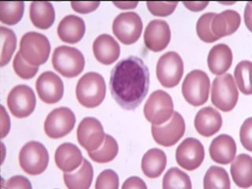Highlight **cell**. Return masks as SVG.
<instances>
[{"instance_id": "cb8c5ba5", "label": "cell", "mask_w": 252, "mask_h": 189, "mask_svg": "<svg viewBox=\"0 0 252 189\" xmlns=\"http://www.w3.org/2000/svg\"><path fill=\"white\" fill-rule=\"evenodd\" d=\"M232 58L230 47L224 43L217 44L209 52L207 57L209 69L214 74L222 75L232 65Z\"/></svg>"}, {"instance_id": "3957f363", "label": "cell", "mask_w": 252, "mask_h": 189, "mask_svg": "<svg viewBox=\"0 0 252 189\" xmlns=\"http://www.w3.org/2000/svg\"><path fill=\"white\" fill-rule=\"evenodd\" d=\"M19 52L29 64L39 66L47 61L51 52V44L45 35L30 32L22 36Z\"/></svg>"}, {"instance_id": "74e56055", "label": "cell", "mask_w": 252, "mask_h": 189, "mask_svg": "<svg viewBox=\"0 0 252 189\" xmlns=\"http://www.w3.org/2000/svg\"><path fill=\"white\" fill-rule=\"evenodd\" d=\"M178 2H148V10L152 14L158 17H166L173 14L175 10Z\"/></svg>"}, {"instance_id": "ffe728a7", "label": "cell", "mask_w": 252, "mask_h": 189, "mask_svg": "<svg viewBox=\"0 0 252 189\" xmlns=\"http://www.w3.org/2000/svg\"><path fill=\"white\" fill-rule=\"evenodd\" d=\"M209 152L211 159L216 163L228 165L236 156V142L232 136L222 134L212 140Z\"/></svg>"}, {"instance_id": "484cf974", "label": "cell", "mask_w": 252, "mask_h": 189, "mask_svg": "<svg viewBox=\"0 0 252 189\" xmlns=\"http://www.w3.org/2000/svg\"><path fill=\"white\" fill-rule=\"evenodd\" d=\"M232 180L238 187L250 188L252 185V157L246 154L239 155L230 167Z\"/></svg>"}, {"instance_id": "4fadbf2b", "label": "cell", "mask_w": 252, "mask_h": 189, "mask_svg": "<svg viewBox=\"0 0 252 189\" xmlns=\"http://www.w3.org/2000/svg\"><path fill=\"white\" fill-rule=\"evenodd\" d=\"M35 93L27 85H17L8 94V107L16 118H24L31 115L35 110Z\"/></svg>"}, {"instance_id": "44dd1931", "label": "cell", "mask_w": 252, "mask_h": 189, "mask_svg": "<svg viewBox=\"0 0 252 189\" xmlns=\"http://www.w3.org/2000/svg\"><path fill=\"white\" fill-rule=\"evenodd\" d=\"M83 160L84 158L81 150L71 143H64L55 151V163L65 173L73 172L81 166Z\"/></svg>"}, {"instance_id": "8992f818", "label": "cell", "mask_w": 252, "mask_h": 189, "mask_svg": "<svg viewBox=\"0 0 252 189\" xmlns=\"http://www.w3.org/2000/svg\"><path fill=\"white\" fill-rule=\"evenodd\" d=\"M211 82L207 73L199 69L188 73L182 85V94L189 104L199 106L208 100Z\"/></svg>"}, {"instance_id": "f35d334b", "label": "cell", "mask_w": 252, "mask_h": 189, "mask_svg": "<svg viewBox=\"0 0 252 189\" xmlns=\"http://www.w3.org/2000/svg\"><path fill=\"white\" fill-rule=\"evenodd\" d=\"M252 118H248L244 121L240 131V137L241 144L248 152H252Z\"/></svg>"}, {"instance_id": "7a4b0ae2", "label": "cell", "mask_w": 252, "mask_h": 189, "mask_svg": "<svg viewBox=\"0 0 252 189\" xmlns=\"http://www.w3.org/2000/svg\"><path fill=\"white\" fill-rule=\"evenodd\" d=\"M106 83L99 73H85L77 82L76 94L80 104L87 108H94L102 103L106 96Z\"/></svg>"}, {"instance_id": "836d02e7", "label": "cell", "mask_w": 252, "mask_h": 189, "mask_svg": "<svg viewBox=\"0 0 252 189\" xmlns=\"http://www.w3.org/2000/svg\"><path fill=\"white\" fill-rule=\"evenodd\" d=\"M251 71H252V63L247 60L238 63L234 71L236 84L238 85L240 92L247 95H250L252 93Z\"/></svg>"}, {"instance_id": "9a60e30c", "label": "cell", "mask_w": 252, "mask_h": 189, "mask_svg": "<svg viewBox=\"0 0 252 189\" xmlns=\"http://www.w3.org/2000/svg\"><path fill=\"white\" fill-rule=\"evenodd\" d=\"M77 140L87 152L98 149L105 139V132L101 122L96 118L87 117L79 124Z\"/></svg>"}, {"instance_id": "4dcf8cb0", "label": "cell", "mask_w": 252, "mask_h": 189, "mask_svg": "<svg viewBox=\"0 0 252 189\" xmlns=\"http://www.w3.org/2000/svg\"><path fill=\"white\" fill-rule=\"evenodd\" d=\"M23 2H2L0 3V21L7 26H14L23 17Z\"/></svg>"}, {"instance_id": "e575fe53", "label": "cell", "mask_w": 252, "mask_h": 189, "mask_svg": "<svg viewBox=\"0 0 252 189\" xmlns=\"http://www.w3.org/2000/svg\"><path fill=\"white\" fill-rule=\"evenodd\" d=\"M215 15V13H207L201 16L197 22V35L205 43H214L219 39L211 31V22Z\"/></svg>"}, {"instance_id": "60d3db41", "label": "cell", "mask_w": 252, "mask_h": 189, "mask_svg": "<svg viewBox=\"0 0 252 189\" xmlns=\"http://www.w3.org/2000/svg\"><path fill=\"white\" fill-rule=\"evenodd\" d=\"M99 2H72L71 6L79 14H89L94 11L99 6Z\"/></svg>"}, {"instance_id": "83f0119b", "label": "cell", "mask_w": 252, "mask_h": 189, "mask_svg": "<svg viewBox=\"0 0 252 189\" xmlns=\"http://www.w3.org/2000/svg\"><path fill=\"white\" fill-rule=\"evenodd\" d=\"M93 180V165L86 159L83 160V163L77 171L64 173V181L69 189H89Z\"/></svg>"}, {"instance_id": "52a82bcc", "label": "cell", "mask_w": 252, "mask_h": 189, "mask_svg": "<svg viewBox=\"0 0 252 189\" xmlns=\"http://www.w3.org/2000/svg\"><path fill=\"white\" fill-rule=\"evenodd\" d=\"M49 155L44 145L37 141L28 142L19 153L20 166L25 173L36 176L45 171Z\"/></svg>"}, {"instance_id": "30bf717a", "label": "cell", "mask_w": 252, "mask_h": 189, "mask_svg": "<svg viewBox=\"0 0 252 189\" xmlns=\"http://www.w3.org/2000/svg\"><path fill=\"white\" fill-rule=\"evenodd\" d=\"M113 33L120 42L131 45L140 39L143 30L141 18L135 12H125L118 14L112 26Z\"/></svg>"}, {"instance_id": "e0dca14e", "label": "cell", "mask_w": 252, "mask_h": 189, "mask_svg": "<svg viewBox=\"0 0 252 189\" xmlns=\"http://www.w3.org/2000/svg\"><path fill=\"white\" fill-rule=\"evenodd\" d=\"M171 39V31L167 22L162 20L150 22L144 32L145 46L150 51L159 52L165 49Z\"/></svg>"}, {"instance_id": "277c9868", "label": "cell", "mask_w": 252, "mask_h": 189, "mask_svg": "<svg viewBox=\"0 0 252 189\" xmlns=\"http://www.w3.org/2000/svg\"><path fill=\"white\" fill-rule=\"evenodd\" d=\"M52 65L63 77L73 78L81 74L85 69V57L77 48L60 46L54 51Z\"/></svg>"}, {"instance_id": "ac0fdd59", "label": "cell", "mask_w": 252, "mask_h": 189, "mask_svg": "<svg viewBox=\"0 0 252 189\" xmlns=\"http://www.w3.org/2000/svg\"><path fill=\"white\" fill-rule=\"evenodd\" d=\"M195 128L201 136L211 137L222 126V118L220 113L211 106L203 107L198 111L195 118Z\"/></svg>"}, {"instance_id": "5bb4252c", "label": "cell", "mask_w": 252, "mask_h": 189, "mask_svg": "<svg viewBox=\"0 0 252 189\" xmlns=\"http://www.w3.org/2000/svg\"><path fill=\"white\" fill-rule=\"evenodd\" d=\"M204 158V147L195 138L185 139L176 151L177 164L189 171L198 169L203 163Z\"/></svg>"}, {"instance_id": "7bdbcfd3", "label": "cell", "mask_w": 252, "mask_h": 189, "mask_svg": "<svg viewBox=\"0 0 252 189\" xmlns=\"http://www.w3.org/2000/svg\"><path fill=\"white\" fill-rule=\"evenodd\" d=\"M2 109V138L5 137L9 132L10 128V118L7 113L5 111L3 106H1Z\"/></svg>"}, {"instance_id": "8fae6325", "label": "cell", "mask_w": 252, "mask_h": 189, "mask_svg": "<svg viewBox=\"0 0 252 189\" xmlns=\"http://www.w3.org/2000/svg\"><path fill=\"white\" fill-rule=\"evenodd\" d=\"M152 132L154 140L158 144L165 148L175 145L185 135V122L183 117L177 111L173 112L172 118L165 124L153 125Z\"/></svg>"}, {"instance_id": "7402d4cb", "label": "cell", "mask_w": 252, "mask_h": 189, "mask_svg": "<svg viewBox=\"0 0 252 189\" xmlns=\"http://www.w3.org/2000/svg\"><path fill=\"white\" fill-rule=\"evenodd\" d=\"M84 20L76 15H67L62 20L58 26V35L62 41L67 43L81 41L85 33Z\"/></svg>"}, {"instance_id": "b9f144b4", "label": "cell", "mask_w": 252, "mask_h": 189, "mask_svg": "<svg viewBox=\"0 0 252 189\" xmlns=\"http://www.w3.org/2000/svg\"><path fill=\"white\" fill-rule=\"evenodd\" d=\"M122 189H147V185L144 183L143 180L140 179V177H129L128 179L125 181L124 184L122 185Z\"/></svg>"}, {"instance_id": "8d00e7d4", "label": "cell", "mask_w": 252, "mask_h": 189, "mask_svg": "<svg viewBox=\"0 0 252 189\" xmlns=\"http://www.w3.org/2000/svg\"><path fill=\"white\" fill-rule=\"evenodd\" d=\"M119 177L112 169H106L98 176L95 182L96 189H118Z\"/></svg>"}, {"instance_id": "f6af8a7d", "label": "cell", "mask_w": 252, "mask_h": 189, "mask_svg": "<svg viewBox=\"0 0 252 189\" xmlns=\"http://www.w3.org/2000/svg\"><path fill=\"white\" fill-rule=\"evenodd\" d=\"M113 3L117 6L120 8L122 10H126V9H134L137 6L138 2H113Z\"/></svg>"}, {"instance_id": "d590c367", "label": "cell", "mask_w": 252, "mask_h": 189, "mask_svg": "<svg viewBox=\"0 0 252 189\" xmlns=\"http://www.w3.org/2000/svg\"><path fill=\"white\" fill-rule=\"evenodd\" d=\"M14 72L18 77L25 80L32 78L39 71V66L30 65L27 62L24 60L19 51L16 54L13 63Z\"/></svg>"}, {"instance_id": "6da1fadb", "label": "cell", "mask_w": 252, "mask_h": 189, "mask_svg": "<svg viewBox=\"0 0 252 189\" xmlns=\"http://www.w3.org/2000/svg\"><path fill=\"white\" fill-rule=\"evenodd\" d=\"M149 86L148 67L136 56L122 59L110 73V93L125 110H136L147 96Z\"/></svg>"}, {"instance_id": "2e32d148", "label": "cell", "mask_w": 252, "mask_h": 189, "mask_svg": "<svg viewBox=\"0 0 252 189\" xmlns=\"http://www.w3.org/2000/svg\"><path fill=\"white\" fill-rule=\"evenodd\" d=\"M35 89L39 98L47 104L59 102L64 94V85L62 79L51 71L44 72L38 77Z\"/></svg>"}, {"instance_id": "5b68a950", "label": "cell", "mask_w": 252, "mask_h": 189, "mask_svg": "<svg viewBox=\"0 0 252 189\" xmlns=\"http://www.w3.org/2000/svg\"><path fill=\"white\" fill-rule=\"evenodd\" d=\"M238 89L230 73L219 75L214 80L211 88V102L223 112L233 110L238 101Z\"/></svg>"}, {"instance_id": "f1b7e54d", "label": "cell", "mask_w": 252, "mask_h": 189, "mask_svg": "<svg viewBox=\"0 0 252 189\" xmlns=\"http://www.w3.org/2000/svg\"><path fill=\"white\" fill-rule=\"evenodd\" d=\"M91 159L98 163H107L115 158L118 154V142L110 135L105 136L103 144L99 149L88 152Z\"/></svg>"}, {"instance_id": "ab89813d", "label": "cell", "mask_w": 252, "mask_h": 189, "mask_svg": "<svg viewBox=\"0 0 252 189\" xmlns=\"http://www.w3.org/2000/svg\"><path fill=\"white\" fill-rule=\"evenodd\" d=\"M6 189H31L32 185L30 180L23 176H14L6 181L4 186Z\"/></svg>"}, {"instance_id": "ee69618b", "label": "cell", "mask_w": 252, "mask_h": 189, "mask_svg": "<svg viewBox=\"0 0 252 189\" xmlns=\"http://www.w3.org/2000/svg\"><path fill=\"white\" fill-rule=\"evenodd\" d=\"M208 4L209 2H184V5L186 6L187 9L194 12L201 11V10H204Z\"/></svg>"}, {"instance_id": "603a6c76", "label": "cell", "mask_w": 252, "mask_h": 189, "mask_svg": "<svg viewBox=\"0 0 252 189\" xmlns=\"http://www.w3.org/2000/svg\"><path fill=\"white\" fill-rule=\"evenodd\" d=\"M241 23L240 14L236 10H227L216 14L211 22V31L215 36L224 37L234 33Z\"/></svg>"}, {"instance_id": "d4e9b609", "label": "cell", "mask_w": 252, "mask_h": 189, "mask_svg": "<svg viewBox=\"0 0 252 189\" xmlns=\"http://www.w3.org/2000/svg\"><path fill=\"white\" fill-rule=\"evenodd\" d=\"M167 163L165 152L158 148H152L146 152L141 161L142 171L146 177L156 179L161 175Z\"/></svg>"}, {"instance_id": "7c38bea8", "label": "cell", "mask_w": 252, "mask_h": 189, "mask_svg": "<svg viewBox=\"0 0 252 189\" xmlns=\"http://www.w3.org/2000/svg\"><path fill=\"white\" fill-rule=\"evenodd\" d=\"M76 117L68 107L55 109L47 115L44 122V131L51 139H60L73 129Z\"/></svg>"}, {"instance_id": "4316f807", "label": "cell", "mask_w": 252, "mask_h": 189, "mask_svg": "<svg viewBox=\"0 0 252 189\" xmlns=\"http://www.w3.org/2000/svg\"><path fill=\"white\" fill-rule=\"evenodd\" d=\"M30 16L35 27L40 30H47L55 22V9L53 5L49 2H32Z\"/></svg>"}, {"instance_id": "ba28073f", "label": "cell", "mask_w": 252, "mask_h": 189, "mask_svg": "<svg viewBox=\"0 0 252 189\" xmlns=\"http://www.w3.org/2000/svg\"><path fill=\"white\" fill-rule=\"evenodd\" d=\"M172 97L162 90L152 93L144 107L146 119L152 124L159 126L169 120L173 114Z\"/></svg>"}, {"instance_id": "9c48e42d", "label": "cell", "mask_w": 252, "mask_h": 189, "mask_svg": "<svg viewBox=\"0 0 252 189\" xmlns=\"http://www.w3.org/2000/svg\"><path fill=\"white\" fill-rule=\"evenodd\" d=\"M183 73V60L178 54L169 51L161 55L156 65V75L162 86L168 89L177 86Z\"/></svg>"}, {"instance_id": "1f68e13d", "label": "cell", "mask_w": 252, "mask_h": 189, "mask_svg": "<svg viewBox=\"0 0 252 189\" xmlns=\"http://www.w3.org/2000/svg\"><path fill=\"white\" fill-rule=\"evenodd\" d=\"M162 188L164 189H186L192 188L191 179L187 173L177 167L169 169L162 180Z\"/></svg>"}, {"instance_id": "d6a6232c", "label": "cell", "mask_w": 252, "mask_h": 189, "mask_svg": "<svg viewBox=\"0 0 252 189\" xmlns=\"http://www.w3.org/2000/svg\"><path fill=\"white\" fill-rule=\"evenodd\" d=\"M1 66H4L10 61L17 47V37L15 33L10 29L1 26Z\"/></svg>"}, {"instance_id": "d6986e66", "label": "cell", "mask_w": 252, "mask_h": 189, "mask_svg": "<svg viewBox=\"0 0 252 189\" xmlns=\"http://www.w3.org/2000/svg\"><path fill=\"white\" fill-rule=\"evenodd\" d=\"M93 49L97 61L103 65H111L120 56V45L108 34L98 35L93 43Z\"/></svg>"}, {"instance_id": "f546056e", "label": "cell", "mask_w": 252, "mask_h": 189, "mask_svg": "<svg viewBox=\"0 0 252 189\" xmlns=\"http://www.w3.org/2000/svg\"><path fill=\"white\" fill-rule=\"evenodd\" d=\"M230 179L225 169L219 166H211L205 174L203 188L205 189H230Z\"/></svg>"}]
</instances>
